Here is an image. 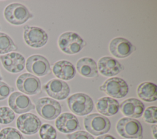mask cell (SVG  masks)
<instances>
[{
    "label": "cell",
    "mask_w": 157,
    "mask_h": 139,
    "mask_svg": "<svg viewBox=\"0 0 157 139\" xmlns=\"http://www.w3.org/2000/svg\"><path fill=\"white\" fill-rule=\"evenodd\" d=\"M58 46L64 53L74 54L79 53L86 45L85 40L74 32H65L58 39Z\"/></svg>",
    "instance_id": "1"
},
{
    "label": "cell",
    "mask_w": 157,
    "mask_h": 139,
    "mask_svg": "<svg viewBox=\"0 0 157 139\" xmlns=\"http://www.w3.org/2000/svg\"><path fill=\"white\" fill-rule=\"evenodd\" d=\"M70 110L78 116H85L90 113L94 107L92 99L85 93H75L67 100Z\"/></svg>",
    "instance_id": "2"
},
{
    "label": "cell",
    "mask_w": 157,
    "mask_h": 139,
    "mask_svg": "<svg viewBox=\"0 0 157 139\" xmlns=\"http://www.w3.org/2000/svg\"><path fill=\"white\" fill-rule=\"evenodd\" d=\"M116 129L119 135L125 138H142L143 129L140 122L136 119L122 118L117 122Z\"/></svg>",
    "instance_id": "3"
},
{
    "label": "cell",
    "mask_w": 157,
    "mask_h": 139,
    "mask_svg": "<svg viewBox=\"0 0 157 139\" xmlns=\"http://www.w3.org/2000/svg\"><path fill=\"white\" fill-rule=\"evenodd\" d=\"M4 16L6 21L13 25H21L33 18L26 6L20 3H11L7 5L4 10Z\"/></svg>",
    "instance_id": "4"
},
{
    "label": "cell",
    "mask_w": 157,
    "mask_h": 139,
    "mask_svg": "<svg viewBox=\"0 0 157 139\" xmlns=\"http://www.w3.org/2000/svg\"><path fill=\"white\" fill-rule=\"evenodd\" d=\"M84 126L90 133L98 136L109 131L110 122L107 117L101 114L93 113L84 118Z\"/></svg>",
    "instance_id": "5"
},
{
    "label": "cell",
    "mask_w": 157,
    "mask_h": 139,
    "mask_svg": "<svg viewBox=\"0 0 157 139\" xmlns=\"http://www.w3.org/2000/svg\"><path fill=\"white\" fill-rule=\"evenodd\" d=\"M36 108L37 113L47 120H53L56 118L61 112L60 103L49 97L39 99L36 102Z\"/></svg>",
    "instance_id": "6"
},
{
    "label": "cell",
    "mask_w": 157,
    "mask_h": 139,
    "mask_svg": "<svg viewBox=\"0 0 157 139\" xmlns=\"http://www.w3.org/2000/svg\"><path fill=\"white\" fill-rule=\"evenodd\" d=\"M99 89L112 98L116 99L124 97L129 92L127 83L119 77H112L106 80L100 86Z\"/></svg>",
    "instance_id": "7"
},
{
    "label": "cell",
    "mask_w": 157,
    "mask_h": 139,
    "mask_svg": "<svg viewBox=\"0 0 157 139\" xmlns=\"http://www.w3.org/2000/svg\"><path fill=\"white\" fill-rule=\"evenodd\" d=\"M23 38L25 43L31 47L38 48L44 46L48 40L47 32L37 26L26 25L23 28Z\"/></svg>",
    "instance_id": "8"
},
{
    "label": "cell",
    "mask_w": 157,
    "mask_h": 139,
    "mask_svg": "<svg viewBox=\"0 0 157 139\" xmlns=\"http://www.w3.org/2000/svg\"><path fill=\"white\" fill-rule=\"evenodd\" d=\"M16 86L18 89L28 95H35L41 91V83L36 76L25 73L20 75L17 79Z\"/></svg>",
    "instance_id": "9"
},
{
    "label": "cell",
    "mask_w": 157,
    "mask_h": 139,
    "mask_svg": "<svg viewBox=\"0 0 157 139\" xmlns=\"http://www.w3.org/2000/svg\"><path fill=\"white\" fill-rule=\"evenodd\" d=\"M18 130L25 135L36 133L42 126L40 119L34 114L25 113L18 116L16 122Z\"/></svg>",
    "instance_id": "10"
},
{
    "label": "cell",
    "mask_w": 157,
    "mask_h": 139,
    "mask_svg": "<svg viewBox=\"0 0 157 139\" xmlns=\"http://www.w3.org/2000/svg\"><path fill=\"white\" fill-rule=\"evenodd\" d=\"M25 66L28 72L38 77L46 75L51 72L48 60L39 54H34L29 56L26 61Z\"/></svg>",
    "instance_id": "11"
},
{
    "label": "cell",
    "mask_w": 157,
    "mask_h": 139,
    "mask_svg": "<svg viewBox=\"0 0 157 139\" xmlns=\"http://www.w3.org/2000/svg\"><path fill=\"white\" fill-rule=\"evenodd\" d=\"M10 109L17 114L28 112L35 108L29 97L20 92H12L8 99Z\"/></svg>",
    "instance_id": "12"
},
{
    "label": "cell",
    "mask_w": 157,
    "mask_h": 139,
    "mask_svg": "<svg viewBox=\"0 0 157 139\" xmlns=\"http://www.w3.org/2000/svg\"><path fill=\"white\" fill-rule=\"evenodd\" d=\"M0 60L4 68L10 73L20 72L25 67L26 61L24 56L17 52H10L0 56Z\"/></svg>",
    "instance_id": "13"
},
{
    "label": "cell",
    "mask_w": 157,
    "mask_h": 139,
    "mask_svg": "<svg viewBox=\"0 0 157 139\" xmlns=\"http://www.w3.org/2000/svg\"><path fill=\"white\" fill-rule=\"evenodd\" d=\"M47 94L56 100L66 99L70 93V88L68 84L59 79H52L48 81L44 86Z\"/></svg>",
    "instance_id": "14"
},
{
    "label": "cell",
    "mask_w": 157,
    "mask_h": 139,
    "mask_svg": "<svg viewBox=\"0 0 157 139\" xmlns=\"http://www.w3.org/2000/svg\"><path fill=\"white\" fill-rule=\"evenodd\" d=\"M136 50L135 47L127 39L123 37L113 39L109 44L110 53L118 58H125Z\"/></svg>",
    "instance_id": "15"
},
{
    "label": "cell",
    "mask_w": 157,
    "mask_h": 139,
    "mask_svg": "<svg viewBox=\"0 0 157 139\" xmlns=\"http://www.w3.org/2000/svg\"><path fill=\"white\" fill-rule=\"evenodd\" d=\"M98 70L104 76L113 77L124 70V66L110 56L102 57L98 61Z\"/></svg>",
    "instance_id": "16"
},
{
    "label": "cell",
    "mask_w": 157,
    "mask_h": 139,
    "mask_svg": "<svg viewBox=\"0 0 157 139\" xmlns=\"http://www.w3.org/2000/svg\"><path fill=\"white\" fill-rule=\"evenodd\" d=\"M119 110L124 116L134 119L142 116L145 106L140 100L136 98H129L120 103Z\"/></svg>",
    "instance_id": "17"
},
{
    "label": "cell",
    "mask_w": 157,
    "mask_h": 139,
    "mask_svg": "<svg viewBox=\"0 0 157 139\" xmlns=\"http://www.w3.org/2000/svg\"><path fill=\"white\" fill-rule=\"evenodd\" d=\"M56 129L64 133H70L80 129L77 118L71 113H63L55 121Z\"/></svg>",
    "instance_id": "18"
},
{
    "label": "cell",
    "mask_w": 157,
    "mask_h": 139,
    "mask_svg": "<svg viewBox=\"0 0 157 139\" xmlns=\"http://www.w3.org/2000/svg\"><path fill=\"white\" fill-rule=\"evenodd\" d=\"M53 72L57 78L61 80H70L75 77L76 70L71 62L66 60H61L54 64Z\"/></svg>",
    "instance_id": "19"
},
{
    "label": "cell",
    "mask_w": 157,
    "mask_h": 139,
    "mask_svg": "<svg viewBox=\"0 0 157 139\" xmlns=\"http://www.w3.org/2000/svg\"><path fill=\"white\" fill-rule=\"evenodd\" d=\"M96 109L103 116H112L119 111L120 104L118 100L110 97H103L99 99L96 103Z\"/></svg>",
    "instance_id": "20"
},
{
    "label": "cell",
    "mask_w": 157,
    "mask_h": 139,
    "mask_svg": "<svg viewBox=\"0 0 157 139\" xmlns=\"http://www.w3.org/2000/svg\"><path fill=\"white\" fill-rule=\"evenodd\" d=\"M77 70L84 77L93 78L98 74V65L96 61L88 57H84L78 59L76 64Z\"/></svg>",
    "instance_id": "21"
},
{
    "label": "cell",
    "mask_w": 157,
    "mask_h": 139,
    "mask_svg": "<svg viewBox=\"0 0 157 139\" xmlns=\"http://www.w3.org/2000/svg\"><path fill=\"white\" fill-rule=\"evenodd\" d=\"M139 97L147 102L156 101L157 99L156 85L150 81H145L140 83L137 89Z\"/></svg>",
    "instance_id": "22"
},
{
    "label": "cell",
    "mask_w": 157,
    "mask_h": 139,
    "mask_svg": "<svg viewBox=\"0 0 157 139\" xmlns=\"http://www.w3.org/2000/svg\"><path fill=\"white\" fill-rule=\"evenodd\" d=\"M17 47L11 37L6 33L0 32V54L16 51Z\"/></svg>",
    "instance_id": "23"
},
{
    "label": "cell",
    "mask_w": 157,
    "mask_h": 139,
    "mask_svg": "<svg viewBox=\"0 0 157 139\" xmlns=\"http://www.w3.org/2000/svg\"><path fill=\"white\" fill-rule=\"evenodd\" d=\"M0 139H25L21 132L13 127H6L0 131Z\"/></svg>",
    "instance_id": "24"
},
{
    "label": "cell",
    "mask_w": 157,
    "mask_h": 139,
    "mask_svg": "<svg viewBox=\"0 0 157 139\" xmlns=\"http://www.w3.org/2000/svg\"><path fill=\"white\" fill-rule=\"evenodd\" d=\"M39 135L41 139H56V131L53 126L46 123L40 126Z\"/></svg>",
    "instance_id": "25"
},
{
    "label": "cell",
    "mask_w": 157,
    "mask_h": 139,
    "mask_svg": "<svg viewBox=\"0 0 157 139\" xmlns=\"http://www.w3.org/2000/svg\"><path fill=\"white\" fill-rule=\"evenodd\" d=\"M14 112L7 107H0V124H8L15 119Z\"/></svg>",
    "instance_id": "26"
},
{
    "label": "cell",
    "mask_w": 157,
    "mask_h": 139,
    "mask_svg": "<svg viewBox=\"0 0 157 139\" xmlns=\"http://www.w3.org/2000/svg\"><path fill=\"white\" fill-rule=\"evenodd\" d=\"M144 121L149 124L157 122V107L156 106L148 107L143 113Z\"/></svg>",
    "instance_id": "27"
},
{
    "label": "cell",
    "mask_w": 157,
    "mask_h": 139,
    "mask_svg": "<svg viewBox=\"0 0 157 139\" xmlns=\"http://www.w3.org/2000/svg\"><path fill=\"white\" fill-rule=\"evenodd\" d=\"M13 91V88L10 87L5 82L0 81V100L6 99Z\"/></svg>",
    "instance_id": "28"
},
{
    "label": "cell",
    "mask_w": 157,
    "mask_h": 139,
    "mask_svg": "<svg viewBox=\"0 0 157 139\" xmlns=\"http://www.w3.org/2000/svg\"><path fill=\"white\" fill-rule=\"evenodd\" d=\"M67 139H94L93 135L87 132L79 130L66 135Z\"/></svg>",
    "instance_id": "29"
},
{
    "label": "cell",
    "mask_w": 157,
    "mask_h": 139,
    "mask_svg": "<svg viewBox=\"0 0 157 139\" xmlns=\"http://www.w3.org/2000/svg\"><path fill=\"white\" fill-rule=\"evenodd\" d=\"M96 139H117V138L115 137H114L112 135H110V134H104V135L99 136Z\"/></svg>",
    "instance_id": "30"
},
{
    "label": "cell",
    "mask_w": 157,
    "mask_h": 139,
    "mask_svg": "<svg viewBox=\"0 0 157 139\" xmlns=\"http://www.w3.org/2000/svg\"><path fill=\"white\" fill-rule=\"evenodd\" d=\"M151 128L152 135H153L154 138L157 139V126H156V124L151 125Z\"/></svg>",
    "instance_id": "31"
},
{
    "label": "cell",
    "mask_w": 157,
    "mask_h": 139,
    "mask_svg": "<svg viewBox=\"0 0 157 139\" xmlns=\"http://www.w3.org/2000/svg\"><path fill=\"white\" fill-rule=\"evenodd\" d=\"M2 79V76L1 75V73H0V81H1Z\"/></svg>",
    "instance_id": "32"
},
{
    "label": "cell",
    "mask_w": 157,
    "mask_h": 139,
    "mask_svg": "<svg viewBox=\"0 0 157 139\" xmlns=\"http://www.w3.org/2000/svg\"><path fill=\"white\" fill-rule=\"evenodd\" d=\"M0 129H1V127H0Z\"/></svg>",
    "instance_id": "33"
}]
</instances>
